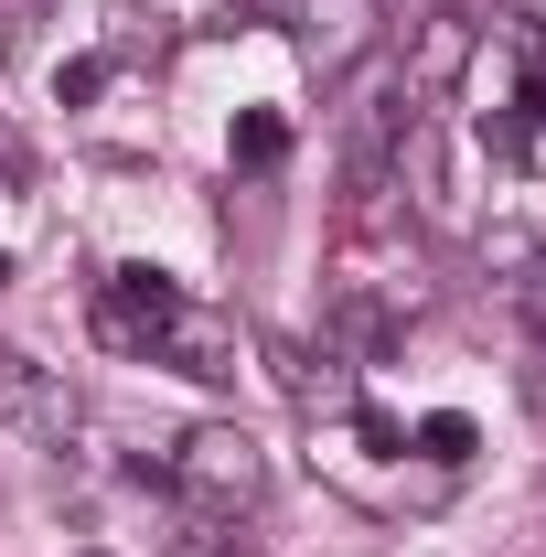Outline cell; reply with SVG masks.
<instances>
[{
    "label": "cell",
    "instance_id": "1",
    "mask_svg": "<svg viewBox=\"0 0 546 557\" xmlns=\"http://www.w3.org/2000/svg\"><path fill=\"white\" fill-rule=\"evenodd\" d=\"M172 493H183L194 515H247V504L269 493V450H258L236 418H204V429L172 450Z\"/></svg>",
    "mask_w": 546,
    "mask_h": 557
},
{
    "label": "cell",
    "instance_id": "2",
    "mask_svg": "<svg viewBox=\"0 0 546 557\" xmlns=\"http://www.w3.org/2000/svg\"><path fill=\"white\" fill-rule=\"evenodd\" d=\"M0 429H22L33 450H65L86 429V397H75L65 364H33L22 344H0Z\"/></svg>",
    "mask_w": 546,
    "mask_h": 557
},
{
    "label": "cell",
    "instance_id": "3",
    "mask_svg": "<svg viewBox=\"0 0 546 557\" xmlns=\"http://www.w3.org/2000/svg\"><path fill=\"white\" fill-rule=\"evenodd\" d=\"M236 354H247L236 311H214V300H183V289H172V311H161V333H150V364H172V375H194V386H225Z\"/></svg>",
    "mask_w": 546,
    "mask_h": 557
},
{
    "label": "cell",
    "instance_id": "4",
    "mask_svg": "<svg viewBox=\"0 0 546 557\" xmlns=\"http://www.w3.org/2000/svg\"><path fill=\"white\" fill-rule=\"evenodd\" d=\"M289 44L311 75H353L375 54V0H289Z\"/></svg>",
    "mask_w": 546,
    "mask_h": 557
},
{
    "label": "cell",
    "instance_id": "5",
    "mask_svg": "<svg viewBox=\"0 0 546 557\" xmlns=\"http://www.w3.org/2000/svg\"><path fill=\"white\" fill-rule=\"evenodd\" d=\"M161 311H172V278H161V269H108V289H97V333H108L119 354H150Z\"/></svg>",
    "mask_w": 546,
    "mask_h": 557
},
{
    "label": "cell",
    "instance_id": "6",
    "mask_svg": "<svg viewBox=\"0 0 546 557\" xmlns=\"http://www.w3.org/2000/svg\"><path fill=\"white\" fill-rule=\"evenodd\" d=\"M225 150H236V172H278V161H289V119H278V108H247V119L225 129Z\"/></svg>",
    "mask_w": 546,
    "mask_h": 557
},
{
    "label": "cell",
    "instance_id": "7",
    "mask_svg": "<svg viewBox=\"0 0 546 557\" xmlns=\"http://www.w3.org/2000/svg\"><path fill=\"white\" fill-rule=\"evenodd\" d=\"M482 450V429L461 408H439V418H418V461H439V472H461V461H472Z\"/></svg>",
    "mask_w": 546,
    "mask_h": 557
},
{
    "label": "cell",
    "instance_id": "8",
    "mask_svg": "<svg viewBox=\"0 0 546 557\" xmlns=\"http://www.w3.org/2000/svg\"><path fill=\"white\" fill-rule=\"evenodd\" d=\"M546 129V44L525 54V86H514V139H536Z\"/></svg>",
    "mask_w": 546,
    "mask_h": 557
},
{
    "label": "cell",
    "instance_id": "9",
    "mask_svg": "<svg viewBox=\"0 0 546 557\" xmlns=\"http://www.w3.org/2000/svg\"><path fill=\"white\" fill-rule=\"evenodd\" d=\"M97 86H108V54H75V65L54 75V97H65V108H86V97H97Z\"/></svg>",
    "mask_w": 546,
    "mask_h": 557
},
{
    "label": "cell",
    "instance_id": "10",
    "mask_svg": "<svg viewBox=\"0 0 546 557\" xmlns=\"http://www.w3.org/2000/svg\"><path fill=\"white\" fill-rule=\"evenodd\" d=\"M514 322H525V333H536V344H546V258H536V269H525V278H514Z\"/></svg>",
    "mask_w": 546,
    "mask_h": 557
}]
</instances>
